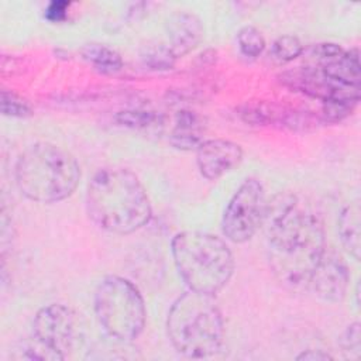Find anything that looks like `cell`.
I'll return each instance as SVG.
<instances>
[{
	"instance_id": "19",
	"label": "cell",
	"mask_w": 361,
	"mask_h": 361,
	"mask_svg": "<svg viewBox=\"0 0 361 361\" xmlns=\"http://www.w3.org/2000/svg\"><path fill=\"white\" fill-rule=\"evenodd\" d=\"M116 121L133 130H145L155 126H161L162 117L152 110H141V109H130L121 110L116 114Z\"/></svg>"
},
{
	"instance_id": "2",
	"label": "cell",
	"mask_w": 361,
	"mask_h": 361,
	"mask_svg": "<svg viewBox=\"0 0 361 361\" xmlns=\"http://www.w3.org/2000/svg\"><path fill=\"white\" fill-rule=\"evenodd\" d=\"M86 210L96 226L120 235L140 230L152 216L145 188L127 168H103L93 175L86 189Z\"/></svg>"
},
{
	"instance_id": "15",
	"label": "cell",
	"mask_w": 361,
	"mask_h": 361,
	"mask_svg": "<svg viewBox=\"0 0 361 361\" xmlns=\"http://www.w3.org/2000/svg\"><path fill=\"white\" fill-rule=\"evenodd\" d=\"M204 120L192 110H180L175 116V126L169 135V142L180 151H196L204 141Z\"/></svg>"
},
{
	"instance_id": "12",
	"label": "cell",
	"mask_w": 361,
	"mask_h": 361,
	"mask_svg": "<svg viewBox=\"0 0 361 361\" xmlns=\"http://www.w3.org/2000/svg\"><path fill=\"white\" fill-rule=\"evenodd\" d=\"M313 65L331 79L354 87H361V65L357 48L343 49L337 44H317L309 54Z\"/></svg>"
},
{
	"instance_id": "26",
	"label": "cell",
	"mask_w": 361,
	"mask_h": 361,
	"mask_svg": "<svg viewBox=\"0 0 361 361\" xmlns=\"http://www.w3.org/2000/svg\"><path fill=\"white\" fill-rule=\"evenodd\" d=\"M296 360H306V361H327V360H333V355H330L329 353L323 351V350H306L303 353H300Z\"/></svg>"
},
{
	"instance_id": "4",
	"label": "cell",
	"mask_w": 361,
	"mask_h": 361,
	"mask_svg": "<svg viewBox=\"0 0 361 361\" xmlns=\"http://www.w3.org/2000/svg\"><path fill=\"white\" fill-rule=\"evenodd\" d=\"M166 333L188 358L214 355L224 340V322L213 295L188 290L178 296L166 316Z\"/></svg>"
},
{
	"instance_id": "3",
	"label": "cell",
	"mask_w": 361,
	"mask_h": 361,
	"mask_svg": "<svg viewBox=\"0 0 361 361\" xmlns=\"http://www.w3.org/2000/svg\"><path fill=\"white\" fill-rule=\"evenodd\" d=\"M14 176L20 192L27 199L38 203H56L76 190L80 166L76 158L62 147L37 142L20 154Z\"/></svg>"
},
{
	"instance_id": "25",
	"label": "cell",
	"mask_w": 361,
	"mask_h": 361,
	"mask_svg": "<svg viewBox=\"0 0 361 361\" xmlns=\"http://www.w3.org/2000/svg\"><path fill=\"white\" fill-rule=\"evenodd\" d=\"M69 6L71 4L68 1H52V3H49L47 10H45V18L51 23L63 21L68 16Z\"/></svg>"
},
{
	"instance_id": "13",
	"label": "cell",
	"mask_w": 361,
	"mask_h": 361,
	"mask_svg": "<svg viewBox=\"0 0 361 361\" xmlns=\"http://www.w3.org/2000/svg\"><path fill=\"white\" fill-rule=\"evenodd\" d=\"M243 161V148L230 140H204L196 149V165L203 178L217 180Z\"/></svg>"
},
{
	"instance_id": "6",
	"label": "cell",
	"mask_w": 361,
	"mask_h": 361,
	"mask_svg": "<svg viewBox=\"0 0 361 361\" xmlns=\"http://www.w3.org/2000/svg\"><path fill=\"white\" fill-rule=\"evenodd\" d=\"M93 307L104 333L117 341L131 343L144 331V299L137 286L123 276L107 275L97 283Z\"/></svg>"
},
{
	"instance_id": "24",
	"label": "cell",
	"mask_w": 361,
	"mask_h": 361,
	"mask_svg": "<svg viewBox=\"0 0 361 361\" xmlns=\"http://www.w3.org/2000/svg\"><path fill=\"white\" fill-rule=\"evenodd\" d=\"M16 358H18V360H51V361L56 360V357L47 347H44L39 341H37L34 337H31V340L21 343L20 348L17 350Z\"/></svg>"
},
{
	"instance_id": "17",
	"label": "cell",
	"mask_w": 361,
	"mask_h": 361,
	"mask_svg": "<svg viewBox=\"0 0 361 361\" xmlns=\"http://www.w3.org/2000/svg\"><path fill=\"white\" fill-rule=\"evenodd\" d=\"M80 55L89 65L93 66V69L104 75L116 73L123 68V59L120 54L104 44H85L80 48Z\"/></svg>"
},
{
	"instance_id": "20",
	"label": "cell",
	"mask_w": 361,
	"mask_h": 361,
	"mask_svg": "<svg viewBox=\"0 0 361 361\" xmlns=\"http://www.w3.org/2000/svg\"><path fill=\"white\" fill-rule=\"evenodd\" d=\"M237 45L243 56L248 59L258 58L265 49V38L254 25H245L237 32Z\"/></svg>"
},
{
	"instance_id": "1",
	"label": "cell",
	"mask_w": 361,
	"mask_h": 361,
	"mask_svg": "<svg viewBox=\"0 0 361 361\" xmlns=\"http://www.w3.org/2000/svg\"><path fill=\"white\" fill-rule=\"evenodd\" d=\"M262 226L278 278L285 285L306 289L309 275L327 245L320 212L306 197L281 192L267 203Z\"/></svg>"
},
{
	"instance_id": "10",
	"label": "cell",
	"mask_w": 361,
	"mask_h": 361,
	"mask_svg": "<svg viewBox=\"0 0 361 361\" xmlns=\"http://www.w3.org/2000/svg\"><path fill=\"white\" fill-rule=\"evenodd\" d=\"M240 118L255 127H278L290 131H307L322 123L319 114L290 109L269 102H245L238 107Z\"/></svg>"
},
{
	"instance_id": "16",
	"label": "cell",
	"mask_w": 361,
	"mask_h": 361,
	"mask_svg": "<svg viewBox=\"0 0 361 361\" xmlns=\"http://www.w3.org/2000/svg\"><path fill=\"white\" fill-rule=\"evenodd\" d=\"M360 203L351 202L348 203L338 216L337 223V231L341 241L343 248L355 259H360V251H361V243H360Z\"/></svg>"
},
{
	"instance_id": "7",
	"label": "cell",
	"mask_w": 361,
	"mask_h": 361,
	"mask_svg": "<svg viewBox=\"0 0 361 361\" xmlns=\"http://www.w3.org/2000/svg\"><path fill=\"white\" fill-rule=\"evenodd\" d=\"M267 203L268 200L261 182L247 178L224 209L221 217L223 235L234 244H243L251 240L264 224Z\"/></svg>"
},
{
	"instance_id": "9",
	"label": "cell",
	"mask_w": 361,
	"mask_h": 361,
	"mask_svg": "<svg viewBox=\"0 0 361 361\" xmlns=\"http://www.w3.org/2000/svg\"><path fill=\"white\" fill-rule=\"evenodd\" d=\"M281 82L295 92H300L322 103L360 102V89L343 85L316 66H298L281 75Z\"/></svg>"
},
{
	"instance_id": "18",
	"label": "cell",
	"mask_w": 361,
	"mask_h": 361,
	"mask_svg": "<svg viewBox=\"0 0 361 361\" xmlns=\"http://www.w3.org/2000/svg\"><path fill=\"white\" fill-rule=\"evenodd\" d=\"M141 61L144 66L151 71H168L172 69L176 56L169 48V45L162 42L147 44L141 51Z\"/></svg>"
},
{
	"instance_id": "11",
	"label": "cell",
	"mask_w": 361,
	"mask_h": 361,
	"mask_svg": "<svg viewBox=\"0 0 361 361\" xmlns=\"http://www.w3.org/2000/svg\"><path fill=\"white\" fill-rule=\"evenodd\" d=\"M348 282L350 271L345 261L334 248L326 245L309 275L306 289L324 302L337 303L344 299Z\"/></svg>"
},
{
	"instance_id": "21",
	"label": "cell",
	"mask_w": 361,
	"mask_h": 361,
	"mask_svg": "<svg viewBox=\"0 0 361 361\" xmlns=\"http://www.w3.org/2000/svg\"><path fill=\"white\" fill-rule=\"evenodd\" d=\"M303 52L300 39L295 35H281L271 45V58L278 63H288L296 59Z\"/></svg>"
},
{
	"instance_id": "5",
	"label": "cell",
	"mask_w": 361,
	"mask_h": 361,
	"mask_svg": "<svg viewBox=\"0 0 361 361\" xmlns=\"http://www.w3.org/2000/svg\"><path fill=\"white\" fill-rule=\"evenodd\" d=\"M171 252L189 290L214 296L234 272L231 250L224 240L210 233L180 231L171 241Z\"/></svg>"
},
{
	"instance_id": "23",
	"label": "cell",
	"mask_w": 361,
	"mask_h": 361,
	"mask_svg": "<svg viewBox=\"0 0 361 361\" xmlns=\"http://www.w3.org/2000/svg\"><path fill=\"white\" fill-rule=\"evenodd\" d=\"M340 345L343 353L351 358L358 360L361 357V333H360V323H351L341 334Z\"/></svg>"
},
{
	"instance_id": "22",
	"label": "cell",
	"mask_w": 361,
	"mask_h": 361,
	"mask_svg": "<svg viewBox=\"0 0 361 361\" xmlns=\"http://www.w3.org/2000/svg\"><path fill=\"white\" fill-rule=\"evenodd\" d=\"M1 111L4 116L24 118L31 114L30 104L14 92H1Z\"/></svg>"
},
{
	"instance_id": "14",
	"label": "cell",
	"mask_w": 361,
	"mask_h": 361,
	"mask_svg": "<svg viewBox=\"0 0 361 361\" xmlns=\"http://www.w3.org/2000/svg\"><path fill=\"white\" fill-rule=\"evenodd\" d=\"M168 45L176 58L189 54L203 39V24L200 18L188 11L173 13L166 20Z\"/></svg>"
},
{
	"instance_id": "8",
	"label": "cell",
	"mask_w": 361,
	"mask_h": 361,
	"mask_svg": "<svg viewBox=\"0 0 361 361\" xmlns=\"http://www.w3.org/2000/svg\"><path fill=\"white\" fill-rule=\"evenodd\" d=\"M82 333L79 316L62 303L41 307L32 320V337L47 347L58 361L65 360L78 347Z\"/></svg>"
}]
</instances>
